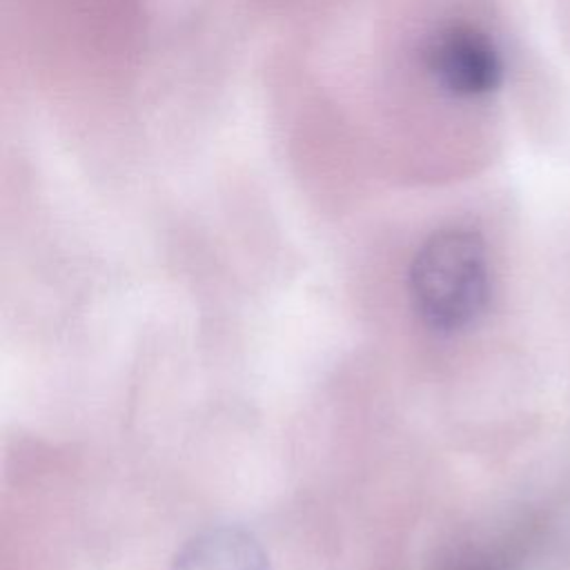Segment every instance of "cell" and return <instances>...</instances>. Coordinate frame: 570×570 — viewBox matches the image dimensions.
<instances>
[{"label": "cell", "instance_id": "cell-1", "mask_svg": "<svg viewBox=\"0 0 570 570\" xmlns=\"http://www.w3.org/2000/svg\"><path fill=\"white\" fill-rule=\"evenodd\" d=\"M410 298L421 321L441 334L470 327L490 301L485 240L468 227H443L416 249L407 272Z\"/></svg>", "mask_w": 570, "mask_h": 570}, {"label": "cell", "instance_id": "cell-2", "mask_svg": "<svg viewBox=\"0 0 570 570\" xmlns=\"http://www.w3.org/2000/svg\"><path fill=\"white\" fill-rule=\"evenodd\" d=\"M423 62L434 82L454 98H483L503 82V60L488 33L470 24H450L436 31Z\"/></svg>", "mask_w": 570, "mask_h": 570}, {"label": "cell", "instance_id": "cell-3", "mask_svg": "<svg viewBox=\"0 0 570 570\" xmlns=\"http://www.w3.org/2000/svg\"><path fill=\"white\" fill-rule=\"evenodd\" d=\"M171 570H269V559L249 530L212 525L185 541Z\"/></svg>", "mask_w": 570, "mask_h": 570}]
</instances>
